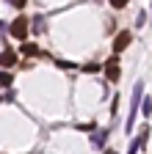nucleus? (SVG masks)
<instances>
[{
	"mask_svg": "<svg viewBox=\"0 0 152 154\" xmlns=\"http://www.w3.org/2000/svg\"><path fill=\"white\" fill-rule=\"evenodd\" d=\"M141 102H144V83H136L133 85V99H130V113H127V132H133V124H136Z\"/></svg>",
	"mask_w": 152,
	"mask_h": 154,
	"instance_id": "nucleus-1",
	"label": "nucleus"
},
{
	"mask_svg": "<svg viewBox=\"0 0 152 154\" xmlns=\"http://www.w3.org/2000/svg\"><path fill=\"white\" fill-rule=\"evenodd\" d=\"M130 38H133V33H130V30H119V33H116V38H113V55H119V52L130 44Z\"/></svg>",
	"mask_w": 152,
	"mask_h": 154,
	"instance_id": "nucleus-4",
	"label": "nucleus"
},
{
	"mask_svg": "<svg viewBox=\"0 0 152 154\" xmlns=\"http://www.w3.org/2000/svg\"><path fill=\"white\" fill-rule=\"evenodd\" d=\"M20 50H22V55H31V58H33V55H39V47H36V44H28V42H25Z\"/></svg>",
	"mask_w": 152,
	"mask_h": 154,
	"instance_id": "nucleus-7",
	"label": "nucleus"
},
{
	"mask_svg": "<svg viewBox=\"0 0 152 154\" xmlns=\"http://www.w3.org/2000/svg\"><path fill=\"white\" fill-rule=\"evenodd\" d=\"M28 17H17L14 19V22H11V28H8V33L14 36V38H20V42H25V38H28Z\"/></svg>",
	"mask_w": 152,
	"mask_h": 154,
	"instance_id": "nucleus-2",
	"label": "nucleus"
},
{
	"mask_svg": "<svg viewBox=\"0 0 152 154\" xmlns=\"http://www.w3.org/2000/svg\"><path fill=\"white\" fill-rule=\"evenodd\" d=\"M0 102H6V96H0Z\"/></svg>",
	"mask_w": 152,
	"mask_h": 154,
	"instance_id": "nucleus-15",
	"label": "nucleus"
},
{
	"mask_svg": "<svg viewBox=\"0 0 152 154\" xmlns=\"http://www.w3.org/2000/svg\"><path fill=\"white\" fill-rule=\"evenodd\" d=\"M105 154H116V151H105Z\"/></svg>",
	"mask_w": 152,
	"mask_h": 154,
	"instance_id": "nucleus-16",
	"label": "nucleus"
},
{
	"mask_svg": "<svg viewBox=\"0 0 152 154\" xmlns=\"http://www.w3.org/2000/svg\"><path fill=\"white\" fill-rule=\"evenodd\" d=\"M144 19H147V14H144V11H138V17H136V22H138V28L144 25Z\"/></svg>",
	"mask_w": 152,
	"mask_h": 154,
	"instance_id": "nucleus-13",
	"label": "nucleus"
},
{
	"mask_svg": "<svg viewBox=\"0 0 152 154\" xmlns=\"http://www.w3.org/2000/svg\"><path fill=\"white\" fill-rule=\"evenodd\" d=\"M138 149H141V143H138V140H133L130 149H127V154H138Z\"/></svg>",
	"mask_w": 152,
	"mask_h": 154,
	"instance_id": "nucleus-11",
	"label": "nucleus"
},
{
	"mask_svg": "<svg viewBox=\"0 0 152 154\" xmlns=\"http://www.w3.org/2000/svg\"><path fill=\"white\" fill-rule=\"evenodd\" d=\"M105 140H108V129H100L97 135H91V143L97 146V149H100V146H105Z\"/></svg>",
	"mask_w": 152,
	"mask_h": 154,
	"instance_id": "nucleus-6",
	"label": "nucleus"
},
{
	"mask_svg": "<svg viewBox=\"0 0 152 154\" xmlns=\"http://www.w3.org/2000/svg\"><path fill=\"white\" fill-rule=\"evenodd\" d=\"M0 85H11V74L8 72H0Z\"/></svg>",
	"mask_w": 152,
	"mask_h": 154,
	"instance_id": "nucleus-9",
	"label": "nucleus"
},
{
	"mask_svg": "<svg viewBox=\"0 0 152 154\" xmlns=\"http://www.w3.org/2000/svg\"><path fill=\"white\" fill-rule=\"evenodd\" d=\"M141 113H144V116H152V99H149V96L141 102Z\"/></svg>",
	"mask_w": 152,
	"mask_h": 154,
	"instance_id": "nucleus-8",
	"label": "nucleus"
},
{
	"mask_svg": "<svg viewBox=\"0 0 152 154\" xmlns=\"http://www.w3.org/2000/svg\"><path fill=\"white\" fill-rule=\"evenodd\" d=\"M83 72H89V74H94V72H100V66H97V63H89V66H83Z\"/></svg>",
	"mask_w": 152,
	"mask_h": 154,
	"instance_id": "nucleus-12",
	"label": "nucleus"
},
{
	"mask_svg": "<svg viewBox=\"0 0 152 154\" xmlns=\"http://www.w3.org/2000/svg\"><path fill=\"white\" fill-rule=\"evenodd\" d=\"M11 3H14L17 8H25V3H28V0H11Z\"/></svg>",
	"mask_w": 152,
	"mask_h": 154,
	"instance_id": "nucleus-14",
	"label": "nucleus"
},
{
	"mask_svg": "<svg viewBox=\"0 0 152 154\" xmlns=\"http://www.w3.org/2000/svg\"><path fill=\"white\" fill-rule=\"evenodd\" d=\"M0 63H3V66H14V63H17V52H14V50L0 52Z\"/></svg>",
	"mask_w": 152,
	"mask_h": 154,
	"instance_id": "nucleus-5",
	"label": "nucleus"
},
{
	"mask_svg": "<svg viewBox=\"0 0 152 154\" xmlns=\"http://www.w3.org/2000/svg\"><path fill=\"white\" fill-rule=\"evenodd\" d=\"M108 3H111V6H113V8H125V6H127V3H130V0H108Z\"/></svg>",
	"mask_w": 152,
	"mask_h": 154,
	"instance_id": "nucleus-10",
	"label": "nucleus"
},
{
	"mask_svg": "<svg viewBox=\"0 0 152 154\" xmlns=\"http://www.w3.org/2000/svg\"><path fill=\"white\" fill-rule=\"evenodd\" d=\"M102 66H105V77H108L111 83H116V80H119V74H122V72H119V58H116V55L108 58Z\"/></svg>",
	"mask_w": 152,
	"mask_h": 154,
	"instance_id": "nucleus-3",
	"label": "nucleus"
}]
</instances>
